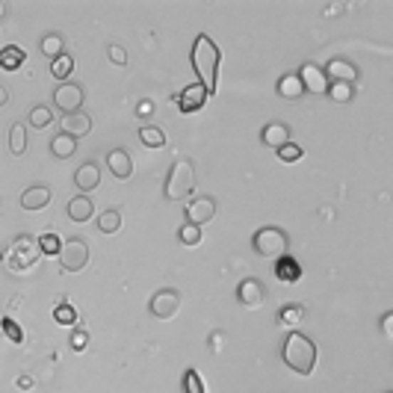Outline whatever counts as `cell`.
<instances>
[{"instance_id":"obj_1","label":"cell","mask_w":393,"mask_h":393,"mask_svg":"<svg viewBox=\"0 0 393 393\" xmlns=\"http://www.w3.org/2000/svg\"><path fill=\"white\" fill-rule=\"evenodd\" d=\"M189 60H192V71L199 74V80L207 92V98L216 92V83H219V63H222V51L216 48V42L210 36H199L192 42V53H189Z\"/></svg>"},{"instance_id":"obj_2","label":"cell","mask_w":393,"mask_h":393,"mask_svg":"<svg viewBox=\"0 0 393 393\" xmlns=\"http://www.w3.org/2000/svg\"><path fill=\"white\" fill-rule=\"evenodd\" d=\"M284 364L299 372V376H310L313 367H317V346H313L310 337H305L302 331H290L287 334V343H284Z\"/></svg>"},{"instance_id":"obj_3","label":"cell","mask_w":393,"mask_h":393,"mask_svg":"<svg viewBox=\"0 0 393 393\" xmlns=\"http://www.w3.org/2000/svg\"><path fill=\"white\" fill-rule=\"evenodd\" d=\"M195 189V166L189 160H178L169 169V178H166V199L169 201H187Z\"/></svg>"},{"instance_id":"obj_4","label":"cell","mask_w":393,"mask_h":393,"mask_svg":"<svg viewBox=\"0 0 393 393\" xmlns=\"http://www.w3.org/2000/svg\"><path fill=\"white\" fill-rule=\"evenodd\" d=\"M251 246H254V251H258L261 258L281 261V258H287V251H290V237H287L281 228L266 225V228H261V231L251 237Z\"/></svg>"},{"instance_id":"obj_5","label":"cell","mask_w":393,"mask_h":393,"mask_svg":"<svg viewBox=\"0 0 393 393\" xmlns=\"http://www.w3.org/2000/svg\"><path fill=\"white\" fill-rule=\"evenodd\" d=\"M38 254H42V248H38V240L30 237V234H21V237H15L4 254V261H6V269H15V272H21V269H30L38 263Z\"/></svg>"},{"instance_id":"obj_6","label":"cell","mask_w":393,"mask_h":393,"mask_svg":"<svg viewBox=\"0 0 393 393\" xmlns=\"http://www.w3.org/2000/svg\"><path fill=\"white\" fill-rule=\"evenodd\" d=\"M60 266L66 272H80L89 266V246L80 237H68L60 248Z\"/></svg>"},{"instance_id":"obj_7","label":"cell","mask_w":393,"mask_h":393,"mask_svg":"<svg viewBox=\"0 0 393 393\" xmlns=\"http://www.w3.org/2000/svg\"><path fill=\"white\" fill-rule=\"evenodd\" d=\"M53 107L60 110V112H66V115L80 112V107H83V86L80 83H71V80L60 83V86L53 89Z\"/></svg>"},{"instance_id":"obj_8","label":"cell","mask_w":393,"mask_h":393,"mask_svg":"<svg viewBox=\"0 0 393 393\" xmlns=\"http://www.w3.org/2000/svg\"><path fill=\"white\" fill-rule=\"evenodd\" d=\"M148 310L154 313L157 320H172L174 313L181 310V293L172 290V287L157 290L154 296H151V302H148Z\"/></svg>"},{"instance_id":"obj_9","label":"cell","mask_w":393,"mask_h":393,"mask_svg":"<svg viewBox=\"0 0 393 393\" xmlns=\"http://www.w3.org/2000/svg\"><path fill=\"white\" fill-rule=\"evenodd\" d=\"M299 83L310 95H325L328 92V77H325V71L320 66H313V63H305L299 68Z\"/></svg>"},{"instance_id":"obj_10","label":"cell","mask_w":393,"mask_h":393,"mask_svg":"<svg viewBox=\"0 0 393 393\" xmlns=\"http://www.w3.org/2000/svg\"><path fill=\"white\" fill-rule=\"evenodd\" d=\"M216 216V201L210 199V195H199V199H192L187 204V222L189 225H207L210 219Z\"/></svg>"},{"instance_id":"obj_11","label":"cell","mask_w":393,"mask_h":393,"mask_svg":"<svg viewBox=\"0 0 393 393\" xmlns=\"http://www.w3.org/2000/svg\"><path fill=\"white\" fill-rule=\"evenodd\" d=\"M237 299H240V305H246V308H261L263 305V299H266V290H263V284L258 281V278H246V281H240V287H237Z\"/></svg>"},{"instance_id":"obj_12","label":"cell","mask_w":393,"mask_h":393,"mask_svg":"<svg viewBox=\"0 0 393 393\" xmlns=\"http://www.w3.org/2000/svg\"><path fill=\"white\" fill-rule=\"evenodd\" d=\"M174 104H178L181 112H195V110H201L207 104V92H204L201 83H192V86H187L178 98H174Z\"/></svg>"},{"instance_id":"obj_13","label":"cell","mask_w":393,"mask_h":393,"mask_svg":"<svg viewBox=\"0 0 393 393\" xmlns=\"http://www.w3.org/2000/svg\"><path fill=\"white\" fill-rule=\"evenodd\" d=\"M74 184H77V189H83V195H89L92 189H98L101 187V166L98 163H83L80 169L74 172Z\"/></svg>"},{"instance_id":"obj_14","label":"cell","mask_w":393,"mask_h":393,"mask_svg":"<svg viewBox=\"0 0 393 393\" xmlns=\"http://www.w3.org/2000/svg\"><path fill=\"white\" fill-rule=\"evenodd\" d=\"M107 166H110V172H112L119 181H127L130 174H133V160H130V154H127L125 148H112V151L107 154Z\"/></svg>"},{"instance_id":"obj_15","label":"cell","mask_w":393,"mask_h":393,"mask_svg":"<svg viewBox=\"0 0 393 393\" xmlns=\"http://www.w3.org/2000/svg\"><path fill=\"white\" fill-rule=\"evenodd\" d=\"M48 204H51V187H45V184H33L21 192V207L24 210H42Z\"/></svg>"},{"instance_id":"obj_16","label":"cell","mask_w":393,"mask_h":393,"mask_svg":"<svg viewBox=\"0 0 393 393\" xmlns=\"http://www.w3.org/2000/svg\"><path fill=\"white\" fill-rule=\"evenodd\" d=\"M92 130V119L86 112H74V115H66L63 125H60V133L71 136V140H80V136H86Z\"/></svg>"},{"instance_id":"obj_17","label":"cell","mask_w":393,"mask_h":393,"mask_svg":"<svg viewBox=\"0 0 393 393\" xmlns=\"http://www.w3.org/2000/svg\"><path fill=\"white\" fill-rule=\"evenodd\" d=\"M325 77H334V83H355L358 68L352 63H346V60H331L325 66Z\"/></svg>"},{"instance_id":"obj_18","label":"cell","mask_w":393,"mask_h":393,"mask_svg":"<svg viewBox=\"0 0 393 393\" xmlns=\"http://www.w3.org/2000/svg\"><path fill=\"white\" fill-rule=\"evenodd\" d=\"M92 213H95V204H92V199L89 195H74V199L68 201V216L74 222H89L92 219Z\"/></svg>"},{"instance_id":"obj_19","label":"cell","mask_w":393,"mask_h":393,"mask_svg":"<svg viewBox=\"0 0 393 393\" xmlns=\"http://www.w3.org/2000/svg\"><path fill=\"white\" fill-rule=\"evenodd\" d=\"M261 140H263L269 148H281V145H287V142H290V127H287V125H281V122H272V125H266V127H263Z\"/></svg>"},{"instance_id":"obj_20","label":"cell","mask_w":393,"mask_h":393,"mask_svg":"<svg viewBox=\"0 0 393 393\" xmlns=\"http://www.w3.org/2000/svg\"><path fill=\"white\" fill-rule=\"evenodd\" d=\"M66 38H63V33H45L42 36V42H38V51H42L45 56H51V60H56V56H63L66 51Z\"/></svg>"},{"instance_id":"obj_21","label":"cell","mask_w":393,"mask_h":393,"mask_svg":"<svg viewBox=\"0 0 393 393\" xmlns=\"http://www.w3.org/2000/svg\"><path fill=\"white\" fill-rule=\"evenodd\" d=\"M27 60V53L24 48H18V45H6V48H0V68H6V71H15L18 66H21Z\"/></svg>"},{"instance_id":"obj_22","label":"cell","mask_w":393,"mask_h":393,"mask_svg":"<svg viewBox=\"0 0 393 393\" xmlns=\"http://www.w3.org/2000/svg\"><path fill=\"white\" fill-rule=\"evenodd\" d=\"M9 151H12L15 157H21V154L27 151V127H24L21 122H15V125L9 127Z\"/></svg>"},{"instance_id":"obj_23","label":"cell","mask_w":393,"mask_h":393,"mask_svg":"<svg viewBox=\"0 0 393 393\" xmlns=\"http://www.w3.org/2000/svg\"><path fill=\"white\" fill-rule=\"evenodd\" d=\"M51 151H53V157L66 160V157H71L77 151V140H71V136H66V133H56L51 140Z\"/></svg>"},{"instance_id":"obj_24","label":"cell","mask_w":393,"mask_h":393,"mask_svg":"<svg viewBox=\"0 0 393 393\" xmlns=\"http://www.w3.org/2000/svg\"><path fill=\"white\" fill-rule=\"evenodd\" d=\"M140 140H142V145H148V148H163V145H166V133L157 127V125H142V127H140Z\"/></svg>"},{"instance_id":"obj_25","label":"cell","mask_w":393,"mask_h":393,"mask_svg":"<svg viewBox=\"0 0 393 393\" xmlns=\"http://www.w3.org/2000/svg\"><path fill=\"white\" fill-rule=\"evenodd\" d=\"M278 320H281L284 325H293V328H299V323L305 320V308H302L299 302H290V305H284V308H281Z\"/></svg>"},{"instance_id":"obj_26","label":"cell","mask_w":393,"mask_h":393,"mask_svg":"<svg viewBox=\"0 0 393 393\" xmlns=\"http://www.w3.org/2000/svg\"><path fill=\"white\" fill-rule=\"evenodd\" d=\"M74 71V60H71V53H63V56H56V60L51 63V74L56 77L60 83L68 80V74Z\"/></svg>"},{"instance_id":"obj_27","label":"cell","mask_w":393,"mask_h":393,"mask_svg":"<svg viewBox=\"0 0 393 393\" xmlns=\"http://www.w3.org/2000/svg\"><path fill=\"white\" fill-rule=\"evenodd\" d=\"M122 228V213L119 210H104L101 216H98V231L101 234H115Z\"/></svg>"},{"instance_id":"obj_28","label":"cell","mask_w":393,"mask_h":393,"mask_svg":"<svg viewBox=\"0 0 393 393\" xmlns=\"http://www.w3.org/2000/svg\"><path fill=\"white\" fill-rule=\"evenodd\" d=\"M305 89H302V83H299V74H284L281 80H278V95H284V98H299Z\"/></svg>"},{"instance_id":"obj_29","label":"cell","mask_w":393,"mask_h":393,"mask_svg":"<svg viewBox=\"0 0 393 393\" xmlns=\"http://www.w3.org/2000/svg\"><path fill=\"white\" fill-rule=\"evenodd\" d=\"M325 95L331 98V101H337V104H349L352 95H355V89H352V83H328Z\"/></svg>"},{"instance_id":"obj_30","label":"cell","mask_w":393,"mask_h":393,"mask_svg":"<svg viewBox=\"0 0 393 393\" xmlns=\"http://www.w3.org/2000/svg\"><path fill=\"white\" fill-rule=\"evenodd\" d=\"M184 393H207L204 379L199 376V370H187L184 372Z\"/></svg>"},{"instance_id":"obj_31","label":"cell","mask_w":393,"mask_h":393,"mask_svg":"<svg viewBox=\"0 0 393 393\" xmlns=\"http://www.w3.org/2000/svg\"><path fill=\"white\" fill-rule=\"evenodd\" d=\"M51 122H53V112H51V107H33V110H30V125H33L36 130L48 127Z\"/></svg>"},{"instance_id":"obj_32","label":"cell","mask_w":393,"mask_h":393,"mask_svg":"<svg viewBox=\"0 0 393 393\" xmlns=\"http://www.w3.org/2000/svg\"><path fill=\"white\" fill-rule=\"evenodd\" d=\"M178 240H181L184 246H199V243H201V228H199V225H189V222L181 225V228H178Z\"/></svg>"},{"instance_id":"obj_33","label":"cell","mask_w":393,"mask_h":393,"mask_svg":"<svg viewBox=\"0 0 393 393\" xmlns=\"http://www.w3.org/2000/svg\"><path fill=\"white\" fill-rule=\"evenodd\" d=\"M38 248H42V254H60V248H63L60 234H42V237H38Z\"/></svg>"},{"instance_id":"obj_34","label":"cell","mask_w":393,"mask_h":393,"mask_svg":"<svg viewBox=\"0 0 393 393\" xmlns=\"http://www.w3.org/2000/svg\"><path fill=\"white\" fill-rule=\"evenodd\" d=\"M278 157H281L284 163H299L302 157H305V151H302V145H296V142H287V145L278 148Z\"/></svg>"},{"instance_id":"obj_35","label":"cell","mask_w":393,"mask_h":393,"mask_svg":"<svg viewBox=\"0 0 393 393\" xmlns=\"http://www.w3.org/2000/svg\"><path fill=\"white\" fill-rule=\"evenodd\" d=\"M53 320L63 323V325H74V323H77V310H74L71 305H56V308H53Z\"/></svg>"},{"instance_id":"obj_36","label":"cell","mask_w":393,"mask_h":393,"mask_svg":"<svg viewBox=\"0 0 393 393\" xmlns=\"http://www.w3.org/2000/svg\"><path fill=\"white\" fill-rule=\"evenodd\" d=\"M302 275V269L293 263L290 258H281V266H278V278H284V281H293V278H299Z\"/></svg>"},{"instance_id":"obj_37","label":"cell","mask_w":393,"mask_h":393,"mask_svg":"<svg viewBox=\"0 0 393 393\" xmlns=\"http://www.w3.org/2000/svg\"><path fill=\"white\" fill-rule=\"evenodd\" d=\"M107 56H110V63H115V66H127V51H125V45H119V42H112V45L107 48Z\"/></svg>"},{"instance_id":"obj_38","label":"cell","mask_w":393,"mask_h":393,"mask_svg":"<svg viewBox=\"0 0 393 393\" xmlns=\"http://www.w3.org/2000/svg\"><path fill=\"white\" fill-rule=\"evenodd\" d=\"M4 331H6V337L12 343H24V328L18 325L15 320H4Z\"/></svg>"},{"instance_id":"obj_39","label":"cell","mask_w":393,"mask_h":393,"mask_svg":"<svg viewBox=\"0 0 393 393\" xmlns=\"http://www.w3.org/2000/svg\"><path fill=\"white\" fill-rule=\"evenodd\" d=\"M86 343H89V334H86L83 328H77V331H74V337H71V346H74V349H83Z\"/></svg>"},{"instance_id":"obj_40","label":"cell","mask_w":393,"mask_h":393,"mask_svg":"<svg viewBox=\"0 0 393 393\" xmlns=\"http://www.w3.org/2000/svg\"><path fill=\"white\" fill-rule=\"evenodd\" d=\"M382 331L387 334V337L393 334V313H384V317H382Z\"/></svg>"},{"instance_id":"obj_41","label":"cell","mask_w":393,"mask_h":393,"mask_svg":"<svg viewBox=\"0 0 393 393\" xmlns=\"http://www.w3.org/2000/svg\"><path fill=\"white\" fill-rule=\"evenodd\" d=\"M18 387H21V390H30V387H33V379H30V376H21V379H18Z\"/></svg>"},{"instance_id":"obj_42","label":"cell","mask_w":393,"mask_h":393,"mask_svg":"<svg viewBox=\"0 0 393 393\" xmlns=\"http://www.w3.org/2000/svg\"><path fill=\"white\" fill-rule=\"evenodd\" d=\"M6 101H9V92L6 86H0V107H6Z\"/></svg>"},{"instance_id":"obj_43","label":"cell","mask_w":393,"mask_h":393,"mask_svg":"<svg viewBox=\"0 0 393 393\" xmlns=\"http://www.w3.org/2000/svg\"><path fill=\"white\" fill-rule=\"evenodd\" d=\"M140 112H142V115H148V112H151V104H148V101H142V104H140Z\"/></svg>"},{"instance_id":"obj_44","label":"cell","mask_w":393,"mask_h":393,"mask_svg":"<svg viewBox=\"0 0 393 393\" xmlns=\"http://www.w3.org/2000/svg\"><path fill=\"white\" fill-rule=\"evenodd\" d=\"M0 18H6V4H4V0H0Z\"/></svg>"}]
</instances>
